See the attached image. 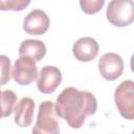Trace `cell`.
Here are the masks:
<instances>
[{
    "instance_id": "cell-9",
    "label": "cell",
    "mask_w": 134,
    "mask_h": 134,
    "mask_svg": "<svg viewBox=\"0 0 134 134\" xmlns=\"http://www.w3.org/2000/svg\"><path fill=\"white\" fill-rule=\"evenodd\" d=\"M99 46L95 39L91 37H82L76 40L72 47L74 58L80 62H90L98 54Z\"/></svg>"
},
{
    "instance_id": "cell-13",
    "label": "cell",
    "mask_w": 134,
    "mask_h": 134,
    "mask_svg": "<svg viewBox=\"0 0 134 134\" xmlns=\"http://www.w3.org/2000/svg\"><path fill=\"white\" fill-rule=\"evenodd\" d=\"M31 0H0V10L21 12L29 5Z\"/></svg>"
},
{
    "instance_id": "cell-5",
    "label": "cell",
    "mask_w": 134,
    "mask_h": 134,
    "mask_svg": "<svg viewBox=\"0 0 134 134\" xmlns=\"http://www.w3.org/2000/svg\"><path fill=\"white\" fill-rule=\"evenodd\" d=\"M12 76L19 85L26 86L32 83L38 77V69L36 62L28 57H20L16 60L13 69Z\"/></svg>"
},
{
    "instance_id": "cell-14",
    "label": "cell",
    "mask_w": 134,
    "mask_h": 134,
    "mask_svg": "<svg viewBox=\"0 0 134 134\" xmlns=\"http://www.w3.org/2000/svg\"><path fill=\"white\" fill-rule=\"evenodd\" d=\"M10 59L7 55L0 54V86L6 85L10 80Z\"/></svg>"
},
{
    "instance_id": "cell-16",
    "label": "cell",
    "mask_w": 134,
    "mask_h": 134,
    "mask_svg": "<svg viewBox=\"0 0 134 134\" xmlns=\"http://www.w3.org/2000/svg\"><path fill=\"white\" fill-rule=\"evenodd\" d=\"M0 118H2V111H1V90H0Z\"/></svg>"
},
{
    "instance_id": "cell-4",
    "label": "cell",
    "mask_w": 134,
    "mask_h": 134,
    "mask_svg": "<svg viewBox=\"0 0 134 134\" xmlns=\"http://www.w3.org/2000/svg\"><path fill=\"white\" fill-rule=\"evenodd\" d=\"M114 102L124 118L134 119V82L132 80H126L116 87Z\"/></svg>"
},
{
    "instance_id": "cell-7",
    "label": "cell",
    "mask_w": 134,
    "mask_h": 134,
    "mask_svg": "<svg viewBox=\"0 0 134 134\" xmlns=\"http://www.w3.org/2000/svg\"><path fill=\"white\" fill-rule=\"evenodd\" d=\"M62 82L61 70L51 65H46L42 67L40 73L38 74L37 87L41 93L50 94L52 93Z\"/></svg>"
},
{
    "instance_id": "cell-3",
    "label": "cell",
    "mask_w": 134,
    "mask_h": 134,
    "mask_svg": "<svg viewBox=\"0 0 134 134\" xmlns=\"http://www.w3.org/2000/svg\"><path fill=\"white\" fill-rule=\"evenodd\" d=\"M108 21L116 27L129 26L134 20L133 0H111L107 6Z\"/></svg>"
},
{
    "instance_id": "cell-15",
    "label": "cell",
    "mask_w": 134,
    "mask_h": 134,
    "mask_svg": "<svg viewBox=\"0 0 134 134\" xmlns=\"http://www.w3.org/2000/svg\"><path fill=\"white\" fill-rule=\"evenodd\" d=\"M105 4V0H80L82 10L87 15H94L98 13Z\"/></svg>"
},
{
    "instance_id": "cell-12",
    "label": "cell",
    "mask_w": 134,
    "mask_h": 134,
    "mask_svg": "<svg viewBox=\"0 0 134 134\" xmlns=\"http://www.w3.org/2000/svg\"><path fill=\"white\" fill-rule=\"evenodd\" d=\"M17 95L13 90H2L1 91V111L2 117L9 116L16 106Z\"/></svg>"
},
{
    "instance_id": "cell-2",
    "label": "cell",
    "mask_w": 134,
    "mask_h": 134,
    "mask_svg": "<svg viewBox=\"0 0 134 134\" xmlns=\"http://www.w3.org/2000/svg\"><path fill=\"white\" fill-rule=\"evenodd\" d=\"M32 133L35 134H58L60 133L55 104H53L50 100H46L40 104L38 115H37V120L32 128Z\"/></svg>"
},
{
    "instance_id": "cell-8",
    "label": "cell",
    "mask_w": 134,
    "mask_h": 134,
    "mask_svg": "<svg viewBox=\"0 0 134 134\" xmlns=\"http://www.w3.org/2000/svg\"><path fill=\"white\" fill-rule=\"evenodd\" d=\"M49 17L42 9H34L27 14L23 21V30L28 35L40 36L49 27Z\"/></svg>"
},
{
    "instance_id": "cell-10",
    "label": "cell",
    "mask_w": 134,
    "mask_h": 134,
    "mask_svg": "<svg viewBox=\"0 0 134 134\" xmlns=\"http://www.w3.org/2000/svg\"><path fill=\"white\" fill-rule=\"evenodd\" d=\"M15 122L21 128L31 125L35 112V102L31 97H22L15 106Z\"/></svg>"
},
{
    "instance_id": "cell-6",
    "label": "cell",
    "mask_w": 134,
    "mask_h": 134,
    "mask_svg": "<svg viewBox=\"0 0 134 134\" xmlns=\"http://www.w3.org/2000/svg\"><path fill=\"white\" fill-rule=\"evenodd\" d=\"M124 60L115 52H107L98 60V71L107 81H115L124 71Z\"/></svg>"
},
{
    "instance_id": "cell-1",
    "label": "cell",
    "mask_w": 134,
    "mask_h": 134,
    "mask_svg": "<svg viewBox=\"0 0 134 134\" xmlns=\"http://www.w3.org/2000/svg\"><path fill=\"white\" fill-rule=\"evenodd\" d=\"M97 109V102L89 91L74 87L65 88L57 97L55 110L70 128L80 129L87 116L93 115Z\"/></svg>"
},
{
    "instance_id": "cell-11",
    "label": "cell",
    "mask_w": 134,
    "mask_h": 134,
    "mask_svg": "<svg viewBox=\"0 0 134 134\" xmlns=\"http://www.w3.org/2000/svg\"><path fill=\"white\" fill-rule=\"evenodd\" d=\"M19 54L20 57H28L35 62H39L46 54V46L40 40L27 39L21 43L19 47Z\"/></svg>"
}]
</instances>
